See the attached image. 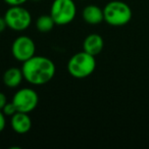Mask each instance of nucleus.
Wrapping results in <instances>:
<instances>
[{
  "label": "nucleus",
  "instance_id": "obj_1",
  "mask_svg": "<svg viewBox=\"0 0 149 149\" xmlns=\"http://www.w3.org/2000/svg\"><path fill=\"white\" fill-rule=\"evenodd\" d=\"M24 79L33 86H42L53 79L56 72L54 62L46 56L34 55L23 62Z\"/></svg>",
  "mask_w": 149,
  "mask_h": 149
},
{
  "label": "nucleus",
  "instance_id": "obj_2",
  "mask_svg": "<svg viewBox=\"0 0 149 149\" xmlns=\"http://www.w3.org/2000/svg\"><path fill=\"white\" fill-rule=\"evenodd\" d=\"M96 68L95 56L87 53L83 50L74 54L68 59V72L72 78L85 79L91 76Z\"/></svg>",
  "mask_w": 149,
  "mask_h": 149
},
{
  "label": "nucleus",
  "instance_id": "obj_3",
  "mask_svg": "<svg viewBox=\"0 0 149 149\" xmlns=\"http://www.w3.org/2000/svg\"><path fill=\"white\" fill-rule=\"evenodd\" d=\"M132 9L124 1L113 0L104 6V21L112 27H123L130 23L132 19Z\"/></svg>",
  "mask_w": 149,
  "mask_h": 149
},
{
  "label": "nucleus",
  "instance_id": "obj_4",
  "mask_svg": "<svg viewBox=\"0 0 149 149\" xmlns=\"http://www.w3.org/2000/svg\"><path fill=\"white\" fill-rule=\"evenodd\" d=\"M77 15V6L74 0H54L50 8V15L55 25L64 26L70 24Z\"/></svg>",
  "mask_w": 149,
  "mask_h": 149
},
{
  "label": "nucleus",
  "instance_id": "obj_5",
  "mask_svg": "<svg viewBox=\"0 0 149 149\" xmlns=\"http://www.w3.org/2000/svg\"><path fill=\"white\" fill-rule=\"evenodd\" d=\"M7 28L15 32H23L27 30L32 24V15L30 11L23 5L9 6L4 15Z\"/></svg>",
  "mask_w": 149,
  "mask_h": 149
},
{
  "label": "nucleus",
  "instance_id": "obj_6",
  "mask_svg": "<svg viewBox=\"0 0 149 149\" xmlns=\"http://www.w3.org/2000/svg\"><path fill=\"white\" fill-rule=\"evenodd\" d=\"M11 101L15 105L17 111L30 113L37 107L39 103V96L34 89L25 87L15 92Z\"/></svg>",
  "mask_w": 149,
  "mask_h": 149
},
{
  "label": "nucleus",
  "instance_id": "obj_7",
  "mask_svg": "<svg viewBox=\"0 0 149 149\" xmlns=\"http://www.w3.org/2000/svg\"><path fill=\"white\" fill-rule=\"evenodd\" d=\"M36 53V45L32 38L28 36H19L11 45V54L17 61L25 62L33 57Z\"/></svg>",
  "mask_w": 149,
  "mask_h": 149
},
{
  "label": "nucleus",
  "instance_id": "obj_8",
  "mask_svg": "<svg viewBox=\"0 0 149 149\" xmlns=\"http://www.w3.org/2000/svg\"><path fill=\"white\" fill-rule=\"evenodd\" d=\"M11 129L19 135L27 134L32 128V120L27 112L17 111L10 116Z\"/></svg>",
  "mask_w": 149,
  "mask_h": 149
},
{
  "label": "nucleus",
  "instance_id": "obj_9",
  "mask_svg": "<svg viewBox=\"0 0 149 149\" xmlns=\"http://www.w3.org/2000/svg\"><path fill=\"white\" fill-rule=\"evenodd\" d=\"M104 47L103 38L99 34H90L85 38L83 43V50L87 53L91 54L93 56H96L101 53Z\"/></svg>",
  "mask_w": 149,
  "mask_h": 149
},
{
  "label": "nucleus",
  "instance_id": "obj_10",
  "mask_svg": "<svg viewBox=\"0 0 149 149\" xmlns=\"http://www.w3.org/2000/svg\"><path fill=\"white\" fill-rule=\"evenodd\" d=\"M83 19L89 25H98L104 21L103 9L97 5H87L82 13Z\"/></svg>",
  "mask_w": 149,
  "mask_h": 149
},
{
  "label": "nucleus",
  "instance_id": "obj_11",
  "mask_svg": "<svg viewBox=\"0 0 149 149\" xmlns=\"http://www.w3.org/2000/svg\"><path fill=\"white\" fill-rule=\"evenodd\" d=\"M24 79V74L22 68H9L8 70H5V72L3 74V83L6 87L8 88H17L22 84Z\"/></svg>",
  "mask_w": 149,
  "mask_h": 149
},
{
  "label": "nucleus",
  "instance_id": "obj_12",
  "mask_svg": "<svg viewBox=\"0 0 149 149\" xmlns=\"http://www.w3.org/2000/svg\"><path fill=\"white\" fill-rule=\"evenodd\" d=\"M55 26L53 19L50 15H40L36 21V29L41 33H47L50 32Z\"/></svg>",
  "mask_w": 149,
  "mask_h": 149
},
{
  "label": "nucleus",
  "instance_id": "obj_13",
  "mask_svg": "<svg viewBox=\"0 0 149 149\" xmlns=\"http://www.w3.org/2000/svg\"><path fill=\"white\" fill-rule=\"evenodd\" d=\"M2 111L6 116H13L15 112H17V107H15V104L13 103V101H11V102H7V103L5 104Z\"/></svg>",
  "mask_w": 149,
  "mask_h": 149
},
{
  "label": "nucleus",
  "instance_id": "obj_14",
  "mask_svg": "<svg viewBox=\"0 0 149 149\" xmlns=\"http://www.w3.org/2000/svg\"><path fill=\"white\" fill-rule=\"evenodd\" d=\"M5 4L9 6H17V5H24L27 3L29 0H3Z\"/></svg>",
  "mask_w": 149,
  "mask_h": 149
},
{
  "label": "nucleus",
  "instance_id": "obj_15",
  "mask_svg": "<svg viewBox=\"0 0 149 149\" xmlns=\"http://www.w3.org/2000/svg\"><path fill=\"white\" fill-rule=\"evenodd\" d=\"M6 126V116L3 113L2 110H0V133L2 132Z\"/></svg>",
  "mask_w": 149,
  "mask_h": 149
},
{
  "label": "nucleus",
  "instance_id": "obj_16",
  "mask_svg": "<svg viewBox=\"0 0 149 149\" xmlns=\"http://www.w3.org/2000/svg\"><path fill=\"white\" fill-rule=\"evenodd\" d=\"M7 103V97L4 93L0 92V110H2L3 107L5 106V104Z\"/></svg>",
  "mask_w": 149,
  "mask_h": 149
},
{
  "label": "nucleus",
  "instance_id": "obj_17",
  "mask_svg": "<svg viewBox=\"0 0 149 149\" xmlns=\"http://www.w3.org/2000/svg\"><path fill=\"white\" fill-rule=\"evenodd\" d=\"M7 28V24L6 21H5L4 17H0V33H2L5 29Z\"/></svg>",
  "mask_w": 149,
  "mask_h": 149
},
{
  "label": "nucleus",
  "instance_id": "obj_18",
  "mask_svg": "<svg viewBox=\"0 0 149 149\" xmlns=\"http://www.w3.org/2000/svg\"><path fill=\"white\" fill-rule=\"evenodd\" d=\"M32 1H39V0H32Z\"/></svg>",
  "mask_w": 149,
  "mask_h": 149
}]
</instances>
